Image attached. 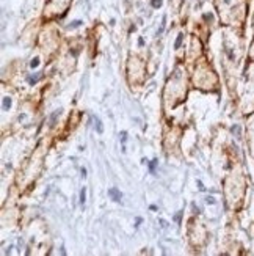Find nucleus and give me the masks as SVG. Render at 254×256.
Listing matches in <instances>:
<instances>
[{"instance_id": "9b49d317", "label": "nucleus", "mask_w": 254, "mask_h": 256, "mask_svg": "<svg viewBox=\"0 0 254 256\" xmlns=\"http://www.w3.org/2000/svg\"><path fill=\"white\" fill-rule=\"evenodd\" d=\"M157 163H158V162H157V160H155V159H154L152 162L149 163V170H151V171H152V173H154V170H155V165H157Z\"/></svg>"}, {"instance_id": "4468645a", "label": "nucleus", "mask_w": 254, "mask_h": 256, "mask_svg": "<svg viewBox=\"0 0 254 256\" xmlns=\"http://www.w3.org/2000/svg\"><path fill=\"white\" fill-rule=\"evenodd\" d=\"M198 188L201 190V192H204V190H206V187H204V184H202L201 181H198Z\"/></svg>"}, {"instance_id": "39448f33", "label": "nucleus", "mask_w": 254, "mask_h": 256, "mask_svg": "<svg viewBox=\"0 0 254 256\" xmlns=\"http://www.w3.org/2000/svg\"><path fill=\"white\" fill-rule=\"evenodd\" d=\"M11 107V98H3V110H8Z\"/></svg>"}, {"instance_id": "ddd939ff", "label": "nucleus", "mask_w": 254, "mask_h": 256, "mask_svg": "<svg viewBox=\"0 0 254 256\" xmlns=\"http://www.w3.org/2000/svg\"><path fill=\"white\" fill-rule=\"evenodd\" d=\"M191 209H193V214H199V207L196 206V204H194V203L191 204Z\"/></svg>"}, {"instance_id": "f3484780", "label": "nucleus", "mask_w": 254, "mask_h": 256, "mask_svg": "<svg viewBox=\"0 0 254 256\" xmlns=\"http://www.w3.org/2000/svg\"><path fill=\"white\" fill-rule=\"evenodd\" d=\"M160 223H162V226H163V228H166V226H168V223L165 222V220H160Z\"/></svg>"}, {"instance_id": "f03ea898", "label": "nucleus", "mask_w": 254, "mask_h": 256, "mask_svg": "<svg viewBox=\"0 0 254 256\" xmlns=\"http://www.w3.org/2000/svg\"><path fill=\"white\" fill-rule=\"evenodd\" d=\"M93 120H94V123H96V131H97V134H102V132H104V127H102L101 120H99L97 116H93Z\"/></svg>"}, {"instance_id": "a211bd4d", "label": "nucleus", "mask_w": 254, "mask_h": 256, "mask_svg": "<svg viewBox=\"0 0 254 256\" xmlns=\"http://www.w3.org/2000/svg\"><path fill=\"white\" fill-rule=\"evenodd\" d=\"M138 44H140V46H143V44H144V41H143V38H140V39H138Z\"/></svg>"}, {"instance_id": "20e7f679", "label": "nucleus", "mask_w": 254, "mask_h": 256, "mask_svg": "<svg viewBox=\"0 0 254 256\" xmlns=\"http://www.w3.org/2000/svg\"><path fill=\"white\" fill-rule=\"evenodd\" d=\"M85 200H86V188L83 187L80 190V204H85Z\"/></svg>"}, {"instance_id": "dca6fc26", "label": "nucleus", "mask_w": 254, "mask_h": 256, "mask_svg": "<svg viewBox=\"0 0 254 256\" xmlns=\"http://www.w3.org/2000/svg\"><path fill=\"white\" fill-rule=\"evenodd\" d=\"M204 19H206V21H210V19H213V16L212 14H204Z\"/></svg>"}, {"instance_id": "f257e3e1", "label": "nucleus", "mask_w": 254, "mask_h": 256, "mask_svg": "<svg viewBox=\"0 0 254 256\" xmlns=\"http://www.w3.org/2000/svg\"><path fill=\"white\" fill-rule=\"evenodd\" d=\"M108 196L112 198L113 201H116V203H121L122 193H121V190H118L116 187H112V188H108Z\"/></svg>"}, {"instance_id": "9d476101", "label": "nucleus", "mask_w": 254, "mask_h": 256, "mask_svg": "<svg viewBox=\"0 0 254 256\" xmlns=\"http://www.w3.org/2000/svg\"><path fill=\"white\" fill-rule=\"evenodd\" d=\"M119 137H121V141H122V143H126V140H127V132L122 131V132L119 134Z\"/></svg>"}, {"instance_id": "0eeeda50", "label": "nucleus", "mask_w": 254, "mask_h": 256, "mask_svg": "<svg viewBox=\"0 0 254 256\" xmlns=\"http://www.w3.org/2000/svg\"><path fill=\"white\" fill-rule=\"evenodd\" d=\"M30 66L31 68H38V66H39V58H38V57H35L33 60L30 61Z\"/></svg>"}, {"instance_id": "6e6552de", "label": "nucleus", "mask_w": 254, "mask_h": 256, "mask_svg": "<svg viewBox=\"0 0 254 256\" xmlns=\"http://www.w3.org/2000/svg\"><path fill=\"white\" fill-rule=\"evenodd\" d=\"M82 24H83L82 21H74V22H71V25L67 27V28H77V27H80Z\"/></svg>"}, {"instance_id": "423d86ee", "label": "nucleus", "mask_w": 254, "mask_h": 256, "mask_svg": "<svg viewBox=\"0 0 254 256\" xmlns=\"http://www.w3.org/2000/svg\"><path fill=\"white\" fill-rule=\"evenodd\" d=\"M162 3H163V0H151V5H152V8H160Z\"/></svg>"}, {"instance_id": "2eb2a0df", "label": "nucleus", "mask_w": 254, "mask_h": 256, "mask_svg": "<svg viewBox=\"0 0 254 256\" xmlns=\"http://www.w3.org/2000/svg\"><path fill=\"white\" fill-rule=\"evenodd\" d=\"M80 173H82V178H86V170L85 168H80Z\"/></svg>"}, {"instance_id": "1a4fd4ad", "label": "nucleus", "mask_w": 254, "mask_h": 256, "mask_svg": "<svg viewBox=\"0 0 254 256\" xmlns=\"http://www.w3.org/2000/svg\"><path fill=\"white\" fill-rule=\"evenodd\" d=\"M58 115H60V112H55L52 115V116H50V126H53L55 124V120H56V116H58Z\"/></svg>"}, {"instance_id": "7ed1b4c3", "label": "nucleus", "mask_w": 254, "mask_h": 256, "mask_svg": "<svg viewBox=\"0 0 254 256\" xmlns=\"http://www.w3.org/2000/svg\"><path fill=\"white\" fill-rule=\"evenodd\" d=\"M182 39H183V35L179 33V35H177V39H176V42H174V49H179V47H180V44H182Z\"/></svg>"}, {"instance_id": "f8f14e48", "label": "nucleus", "mask_w": 254, "mask_h": 256, "mask_svg": "<svg viewBox=\"0 0 254 256\" xmlns=\"http://www.w3.org/2000/svg\"><path fill=\"white\" fill-rule=\"evenodd\" d=\"M206 203H207V204H215L217 201H215V198H213V196H207V198H206Z\"/></svg>"}]
</instances>
